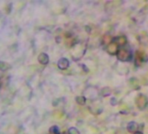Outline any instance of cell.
<instances>
[{"instance_id":"6da1fadb","label":"cell","mask_w":148,"mask_h":134,"mask_svg":"<svg viewBox=\"0 0 148 134\" xmlns=\"http://www.w3.org/2000/svg\"><path fill=\"white\" fill-rule=\"evenodd\" d=\"M136 104H137V106L140 110H143L145 108V106L147 105V98L143 95H139L136 99Z\"/></svg>"},{"instance_id":"7a4b0ae2","label":"cell","mask_w":148,"mask_h":134,"mask_svg":"<svg viewBox=\"0 0 148 134\" xmlns=\"http://www.w3.org/2000/svg\"><path fill=\"white\" fill-rule=\"evenodd\" d=\"M130 57H131L130 52L125 49H121L118 52V58L121 61H126L130 58Z\"/></svg>"},{"instance_id":"3957f363","label":"cell","mask_w":148,"mask_h":134,"mask_svg":"<svg viewBox=\"0 0 148 134\" xmlns=\"http://www.w3.org/2000/svg\"><path fill=\"white\" fill-rule=\"evenodd\" d=\"M58 68H59V69L64 70V69H66L67 67L69 66V61H68L66 58H61V59L58 60Z\"/></svg>"},{"instance_id":"277c9868","label":"cell","mask_w":148,"mask_h":134,"mask_svg":"<svg viewBox=\"0 0 148 134\" xmlns=\"http://www.w3.org/2000/svg\"><path fill=\"white\" fill-rule=\"evenodd\" d=\"M38 60L42 64H47L48 62H49V57L45 53H40L38 57Z\"/></svg>"},{"instance_id":"5b68a950","label":"cell","mask_w":148,"mask_h":134,"mask_svg":"<svg viewBox=\"0 0 148 134\" xmlns=\"http://www.w3.org/2000/svg\"><path fill=\"white\" fill-rule=\"evenodd\" d=\"M144 58H145V53L143 51H138L136 52V56H135V61H136L137 64L139 65L141 64V62L143 61Z\"/></svg>"},{"instance_id":"8992f818","label":"cell","mask_w":148,"mask_h":134,"mask_svg":"<svg viewBox=\"0 0 148 134\" xmlns=\"http://www.w3.org/2000/svg\"><path fill=\"white\" fill-rule=\"evenodd\" d=\"M106 50H107L108 53H110V54H115L118 51V45H117L116 43H112V44H110L107 46Z\"/></svg>"},{"instance_id":"52a82bcc","label":"cell","mask_w":148,"mask_h":134,"mask_svg":"<svg viewBox=\"0 0 148 134\" xmlns=\"http://www.w3.org/2000/svg\"><path fill=\"white\" fill-rule=\"evenodd\" d=\"M127 129L130 132H135L138 129V124L134 122H131L128 124V126H127Z\"/></svg>"},{"instance_id":"ba28073f","label":"cell","mask_w":148,"mask_h":134,"mask_svg":"<svg viewBox=\"0 0 148 134\" xmlns=\"http://www.w3.org/2000/svg\"><path fill=\"white\" fill-rule=\"evenodd\" d=\"M11 68V65L6 63V62H3V61H0V71H7Z\"/></svg>"},{"instance_id":"9c48e42d","label":"cell","mask_w":148,"mask_h":134,"mask_svg":"<svg viewBox=\"0 0 148 134\" xmlns=\"http://www.w3.org/2000/svg\"><path fill=\"white\" fill-rule=\"evenodd\" d=\"M76 101H77V103H78L79 105H85V103H86V98H85L84 97H78V98H76Z\"/></svg>"},{"instance_id":"30bf717a","label":"cell","mask_w":148,"mask_h":134,"mask_svg":"<svg viewBox=\"0 0 148 134\" xmlns=\"http://www.w3.org/2000/svg\"><path fill=\"white\" fill-rule=\"evenodd\" d=\"M117 41H118V44H119V45H124V44L126 43V39H125V37H119V38L117 39Z\"/></svg>"},{"instance_id":"8fae6325","label":"cell","mask_w":148,"mask_h":134,"mask_svg":"<svg viewBox=\"0 0 148 134\" xmlns=\"http://www.w3.org/2000/svg\"><path fill=\"white\" fill-rule=\"evenodd\" d=\"M49 131L51 134H58V128L57 126H52L50 128Z\"/></svg>"},{"instance_id":"7c38bea8","label":"cell","mask_w":148,"mask_h":134,"mask_svg":"<svg viewBox=\"0 0 148 134\" xmlns=\"http://www.w3.org/2000/svg\"><path fill=\"white\" fill-rule=\"evenodd\" d=\"M103 41H104L105 44H109L112 41V37L110 35H106L103 38Z\"/></svg>"},{"instance_id":"4fadbf2b","label":"cell","mask_w":148,"mask_h":134,"mask_svg":"<svg viewBox=\"0 0 148 134\" xmlns=\"http://www.w3.org/2000/svg\"><path fill=\"white\" fill-rule=\"evenodd\" d=\"M69 134H79V131L74 127H71L69 129Z\"/></svg>"},{"instance_id":"5bb4252c","label":"cell","mask_w":148,"mask_h":134,"mask_svg":"<svg viewBox=\"0 0 148 134\" xmlns=\"http://www.w3.org/2000/svg\"><path fill=\"white\" fill-rule=\"evenodd\" d=\"M135 134H143V133L142 132H136Z\"/></svg>"},{"instance_id":"9a60e30c","label":"cell","mask_w":148,"mask_h":134,"mask_svg":"<svg viewBox=\"0 0 148 134\" xmlns=\"http://www.w3.org/2000/svg\"><path fill=\"white\" fill-rule=\"evenodd\" d=\"M64 134H66V133H64Z\"/></svg>"}]
</instances>
